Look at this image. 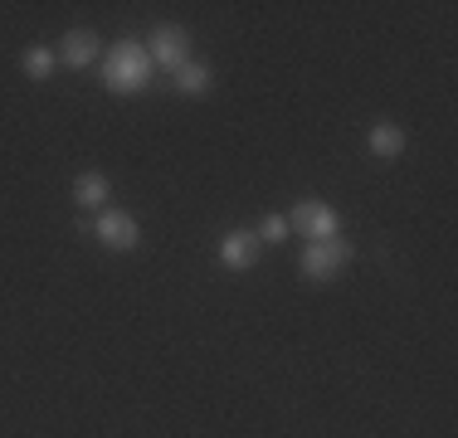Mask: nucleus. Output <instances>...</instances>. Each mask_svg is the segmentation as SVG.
<instances>
[{
    "label": "nucleus",
    "mask_w": 458,
    "mask_h": 438,
    "mask_svg": "<svg viewBox=\"0 0 458 438\" xmlns=\"http://www.w3.org/2000/svg\"><path fill=\"white\" fill-rule=\"evenodd\" d=\"M151 73H157V63H151L147 44L137 39H123L117 49H107V63H103V83L113 88V93H141V88L151 83Z\"/></svg>",
    "instance_id": "obj_1"
},
{
    "label": "nucleus",
    "mask_w": 458,
    "mask_h": 438,
    "mask_svg": "<svg viewBox=\"0 0 458 438\" xmlns=\"http://www.w3.org/2000/svg\"><path fill=\"white\" fill-rule=\"evenodd\" d=\"M288 229H298L308 244H318V239H336V229H342V215L332 210V205L322 200H298L288 215Z\"/></svg>",
    "instance_id": "obj_2"
},
{
    "label": "nucleus",
    "mask_w": 458,
    "mask_h": 438,
    "mask_svg": "<svg viewBox=\"0 0 458 438\" xmlns=\"http://www.w3.org/2000/svg\"><path fill=\"white\" fill-rule=\"evenodd\" d=\"M346 263H352V244H342V239H318V244L302 248V273H308V278H318V282L336 278Z\"/></svg>",
    "instance_id": "obj_3"
},
{
    "label": "nucleus",
    "mask_w": 458,
    "mask_h": 438,
    "mask_svg": "<svg viewBox=\"0 0 458 438\" xmlns=\"http://www.w3.org/2000/svg\"><path fill=\"white\" fill-rule=\"evenodd\" d=\"M147 54H151L157 69H171V73L185 69V63H191V35H185V25H161L157 35H151Z\"/></svg>",
    "instance_id": "obj_4"
},
{
    "label": "nucleus",
    "mask_w": 458,
    "mask_h": 438,
    "mask_svg": "<svg viewBox=\"0 0 458 438\" xmlns=\"http://www.w3.org/2000/svg\"><path fill=\"white\" fill-rule=\"evenodd\" d=\"M93 234L103 239L107 248L127 254V248H137L141 229H137V219H132V215H123V210H103V215H98V224H93Z\"/></svg>",
    "instance_id": "obj_5"
},
{
    "label": "nucleus",
    "mask_w": 458,
    "mask_h": 438,
    "mask_svg": "<svg viewBox=\"0 0 458 438\" xmlns=\"http://www.w3.org/2000/svg\"><path fill=\"white\" fill-rule=\"evenodd\" d=\"M259 254H264V244H259L254 229H229V234L220 239V258L229 263V268H254Z\"/></svg>",
    "instance_id": "obj_6"
},
{
    "label": "nucleus",
    "mask_w": 458,
    "mask_h": 438,
    "mask_svg": "<svg viewBox=\"0 0 458 438\" xmlns=\"http://www.w3.org/2000/svg\"><path fill=\"white\" fill-rule=\"evenodd\" d=\"M98 49H103V44H98L93 29H69V35L59 39V59L69 63V69H83V63H93Z\"/></svg>",
    "instance_id": "obj_7"
},
{
    "label": "nucleus",
    "mask_w": 458,
    "mask_h": 438,
    "mask_svg": "<svg viewBox=\"0 0 458 438\" xmlns=\"http://www.w3.org/2000/svg\"><path fill=\"white\" fill-rule=\"evenodd\" d=\"M73 200H79L83 210H103V205L113 200V181H107L103 171H83L79 181H73Z\"/></svg>",
    "instance_id": "obj_8"
},
{
    "label": "nucleus",
    "mask_w": 458,
    "mask_h": 438,
    "mask_svg": "<svg viewBox=\"0 0 458 438\" xmlns=\"http://www.w3.org/2000/svg\"><path fill=\"white\" fill-rule=\"evenodd\" d=\"M366 147L376 151L380 161H395L400 151H405V131H400L395 122H376V127H370V137H366Z\"/></svg>",
    "instance_id": "obj_9"
},
{
    "label": "nucleus",
    "mask_w": 458,
    "mask_h": 438,
    "mask_svg": "<svg viewBox=\"0 0 458 438\" xmlns=\"http://www.w3.org/2000/svg\"><path fill=\"white\" fill-rule=\"evenodd\" d=\"M54 63H59V54H54L49 44H30V49L20 54V69H25L35 83H45V79H49V73H54Z\"/></svg>",
    "instance_id": "obj_10"
},
{
    "label": "nucleus",
    "mask_w": 458,
    "mask_h": 438,
    "mask_svg": "<svg viewBox=\"0 0 458 438\" xmlns=\"http://www.w3.org/2000/svg\"><path fill=\"white\" fill-rule=\"evenodd\" d=\"M176 93L181 97H205L210 93V69H205V63H185V69H176Z\"/></svg>",
    "instance_id": "obj_11"
},
{
    "label": "nucleus",
    "mask_w": 458,
    "mask_h": 438,
    "mask_svg": "<svg viewBox=\"0 0 458 438\" xmlns=\"http://www.w3.org/2000/svg\"><path fill=\"white\" fill-rule=\"evenodd\" d=\"M254 234H259V244H278V239H288V234H293V229H288V219H283V215H268L264 224L254 229Z\"/></svg>",
    "instance_id": "obj_12"
}]
</instances>
